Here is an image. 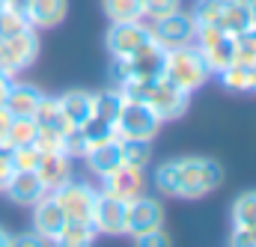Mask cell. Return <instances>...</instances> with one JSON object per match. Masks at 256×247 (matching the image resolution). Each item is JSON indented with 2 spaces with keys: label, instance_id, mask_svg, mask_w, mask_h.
<instances>
[{
  "label": "cell",
  "instance_id": "7",
  "mask_svg": "<svg viewBox=\"0 0 256 247\" xmlns=\"http://www.w3.org/2000/svg\"><path fill=\"white\" fill-rule=\"evenodd\" d=\"M161 128V120L152 114V108H146L143 102H126L116 114L114 122V134L120 140H152Z\"/></svg>",
  "mask_w": 256,
  "mask_h": 247
},
{
  "label": "cell",
  "instance_id": "3",
  "mask_svg": "<svg viewBox=\"0 0 256 247\" xmlns=\"http://www.w3.org/2000/svg\"><path fill=\"white\" fill-rule=\"evenodd\" d=\"M224 182V167L214 158H179V196L196 200L212 190H218Z\"/></svg>",
  "mask_w": 256,
  "mask_h": 247
},
{
  "label": "cell",
  "instance_id": "21",
  "mask_svg": "<svg viewBox=\"0 0 256 247\" xmlns=\"http://www.w3.org/2000/svg\"><path fill=\"white\" fill-rule=\"evenodd\" d=\"M218 78H220L224 90H230V92H238V96L256 92V62H232L224 72H218Z\"/></svg>",
  "mask_w": 256,
  "mask_h": 247
},
{
  "label": "cell",
  "instance_id": "9",
  "mask_svg": "<svg viewBox=\"0 0 256 247\" xmlns=\"http://www.w3.org/2000/svg\"><path fill=\"white\" fill-rule=\"evenodd\" d=\"M152 42H155L152 27L143 21H116V24H110L108 39H104V45L114 57H131V54L149 48Z\"/></svg>",
  "mask_w": 256,
  "mask_h": 247
},
{
  "label": "cell",
  "instance_id": "8",
  "mask_svg": "<svg viewBox=\"0 0 256 247\" xmlns=\"http://www.w3.org/2000/svg\"><path fill=\"white\" fill-rule=\"evenodd\" d=\"M194 33H196V21H194V15L182 12V9H176V12L152 21V39L164 51L194 45Z\"/></svg>",
  "mask_w": 256,
  "mask_h": 247
},
{
  "label": "cell",
  "instance_id": "35",
  "mask_svg": "<svg viewBox=\"0 0 256 247\" xmlns=\"http://www.w3.org/2000/svg\"><path fill=\"white\" fill-rule=\"evenodd\" d=\"M131 238H134V247H173L170 244V236L164 232V226L140 232V236H131Z\"/></svg>",
  "mask_w": 256,
  "mask_h": 247
},
{
  "label": "cell",
  "instance_id": "12",
  "mask_svg": "<svg viewBox=\"0 0 256 247\" xmlns=\"http://www.w3.org/2000/svg\"><path fill=\"white\" fill-rule=\"evenodd\" d=\"M126 220H128V202L116 200L110 194H98L96 208H92V226L98 236H126Z\"/></svg>",
  "mask_w": 256,
  "mask_h": 247
},
{
  "label": "cell",
  "instance_id": "14",
  "mask_svg": "<svg viewBox=\"0 0 256 247\" xmlns=\"http://www.w3.org/2000/svg\"><path fill=\"white\" fill-rule=\"evenodd\" d=\"M164 226V206L155 196H137L128 202V220H126V236H140L149 230Z\"/></svg>",
  "mask_w": 256,
  "mask_h": 247
},
{
  "label": "cell",
  "instance_id": "4",
  "mask_svg": "<svg viewBox=\"0 0 256 247\" xmlns=\"http://www.w3.org/2000/svg\"><path fill=\"white\" fill-rule=\"evenodd\" d=\"M164 60H167V51L161 45H149L131 57H114L110 62V80L120 86L126 80H146V78H161L164 74Z\"/></svg>",
  "mask_w": 256,
  "mask_h": 247
},
{
  "label": "cell",
  "instance_id": "43",
  "mask_svg": "<svg viewBox=\"0 0 256 247\" xmlns=\"http://www.w3.org/2000/svg\"><path fill=\"white\" fill-rule=\"evenodd\" d=\"M0 72H3V39H0Z\"/></svg>",
  "mask_w": 256,
  "mask_h": 247
},
{
  "label": "cell",
  "instance_id": "1",
  "mask_svg": "<svg viewBox=\"0 0 256 247\" xmlns=\"http://www.w3.org/2000/svg\"><path fill=\"white\" fill-rule=\"evenodd\" d=\"M116 92L126 102H143L146 108H152V114L161 122L179 120L188 110V102H191V96L176 90L164 74L161 78H146V80H126V84L116 86Z\"/></svg>",
  "mask_w": 256,
  "mask_h": 247
},
{
  "label": "cell",
  "instance_id": "13",
  "mask_svg": "<svg viewBox=\"0 0 256 247\" xmlns=\"http://www.w3.org/2000/svg\"><path fill=\"white\" fill-rule=\"evenodd\" d=\"M104 185H102V194H110V196H116V200H137V196H143L146 194V176H143V170L140 167H128V164H120L114 173H108L104 179H102Z\"/></svg>",
  "mask_w": 256,
  "mask_h": 247
},
{
  "label": "cell",
  "instance_id": "39",
  "mask_svg": "<svg viewBox=\"0 0 256 247\" xmlns=\"http://www.w3.org/2000/svg\"><path fill=\"white\" fill-rule=\"evenodd\" d=\"M9 122H12V116L0 108V146H9Z\"/></svg>",
  "mask_w": 256,
  "mask_h": 247
},
{
  "label": "cell",
  "instance_id": "36",
  "mask_svg": "<svg viewBox=\"0 0 256 247\" xmlns=\"http://www.w3.org/2000/svg\"><path fill=\"white\" fill-rule=\"evenodd\" d=\"M9 247H51V238H45L42 232L30 230V232H21V236H12V244Z\"/></svg>",
  "mask_w": 256,
  "mask_h": 247
},
{
  "label": "cell",
  "instance_id": "29",
  "mask_svg": "<svg viewBox=\"0 0 256 247\" xmlns=\"http://www.w3.org/2000/svg\"><path fill=\"white\" fill-rule=\"evenodd\" d=\"M152 161V143L149 140H122V164L146 170Z\"/></svg>",
  "mask_w": 256,
  "mask_h": 247
},
{
  "label": "cell",
  "instance_id": "24",
  "mask_svg": "<svg viewBox=\"0 0 256 247\" xmlns=\"http://www.w3.org/2000/svg\"><path fill=\"white\" fill-rule=\"evenodd\" d=\"M33 120H36V125H39L42 131H54V134H66V131L72 128V125L66 122L57 98H51V96H45V98L39 102V110L33 114Z\"/></svg>",
  "mask_w": 256,
  "mask_h": 247
},
{
  "label": "cell",
  "instance_id": "34",
  "mask_svg": "<svg viewBox=\"0 0 256 247\" xmlns=\"http://www.w3.org/2000/svg\"><path fill=\"white\" fill-rule=\"evenodd\" d=\"M179 9V0H143V18H164Z\"/></svg>",
  "mask_w": 256,
  "mask_h": 247
},
{
  "label": "cell",
  "instance_id": "6",
  "mask_svg": "<svg viewBox=\"0 0 256 247\" xmlns=\"http://www.w3.org/2000/svg\"><path fill=\"white\" fill-rule=\"evenodd\" d=\"M194 45L200 48V54H202L212 74H218V72H224L226 66L236 62V36L226 33V30H218L212 24H196Z\"/></svg>",
  "mask_w": 256,
  "mask_h": 247
},
{
  "label": "cell",
  "instance_id": "18",
  "mask_svg": "<svg viewBox=\"0 0 256 247\" xmlns=\"http://www.w3.org/2000/svg\"><path fill=\"white\" fill-rule=\"evenodd\" d=\"M42 98H45V92L39 86H33V84H15L12 80V86H9V92L3 98V110L9 116H33L39 110Z\"/></svg>",
  "mask_w": 256,
  "mask_h": 247
},
{
  "label": "cell",
  "instance_id": "10",
  "mask_svg": "<svg viewBox=\"0 0 256 247\" xmlns=\"http://www.w3.org/2000/svg\"><path fill=\"white\" fill-rule=\"evenodd\" d=\"M57 196L60 208L66 212L68 220H80V224H92V208H96V200H98V190L86 185V182H74L68 179L66 185H60L57 190H48Z\"/></svg>",
  "mask_w": 256,
  "mask_h": 247
},
{
  "label": "cell",
  "instance_id": "25",
  "mask_svg": "<svg viewBox=\"0 0 256 247\" xmlns=\"http://www.w3.org/2000/svg\"><path fill=\"white\" fill-rule=\"evenodd\" d=\"M110 24L116 21H143V0H102Z\"/></svg>",
  "mask_w": 256,
  "mask_h": 247
},
{
  "label": "cell",
  "instance_id": "19",
  "mask_svg": "<svg viewBox=\"0 0 256 247\" xmlns=\"http://www.w3.org/2000/svg\"><path fill=\"white\" fill-rule=\"evenodd\" d=\"M36 176L42 179L45 190H57L60 185H66L72 179V158L66 152H42Z\"/></svg>",
  "mask_w": 256,
  "mask_h": 247
},
{
  "label": "cell",
  "instance_id": "44",
  "mask_svg": "<svg viewBox=\"0 0 256 247\" xmlns=\"http://www.w3.org/2000/svg\"><path fill=\"white\" fill-rule=\"evenodd\" d=\"M3 6H6V0H0V9H3Z\"/></svg>",
  "mask_w": 256,
  "mask_h": 247
},
{
  "label": "cell",
  "instance_id": "30",
  "mask_svg": "<svg viewBox=\"0 0 256 247\" xmlns=\"http://www.w3.org/2000/svg\"><path fill=\"white\" fill-rule=\"evenodd\" d=\"M155 188L164 196H179V161H167L155 170Z\"/></svg>",
  "mask_w": 256,
  "mask_h": 247
},
{
  "label": "cell",
  "instance_id": "37",
  "mask_svg": "<svg viewBox=\"0 0 256 247\" xmlns=\"http://www.w3.org/2000/svg\"><path fill=\"white\" fill-rule=\"evenodd\" d=\"M230 247H256V230L232 226V236H230Z\"/></svg>",
  "mask_w": 256,
  "mask_h": 247
},
{
  "label": "cell",
  "instance_id": "31",
  "mask_svg": "<svg viewBox=\"0 0 256 247\" xmlns=\"http://www.w3.org/2000/svg\"><path fill=\"white\" fill-rule=\"evenodd\" d=\"M9 161H12V170H33L36 173V167L42 161V149H36V146H15L9 152Z\"/></svg>",
  "mask_w": 256,
  "mask_h": 247
},
{
  "label": "cell",
  "instance_id": "27",
  "mask_svg": "<svg viewBox=\"0 0 256 247\" xmlns=\"http://www.w3.org/2000/svg\"><path fill=\"white\" fill-rule=\"evenodd\" d=\"M24 30H33L27 12L12 9V6H3V9H0V39H12V36H18V33H24Z\"/></svg>",
  "mask_w": 256,
  "mask_h": 247
},
{
  "label": "cell",
  "instance_id": "26",
  "mask_svg": "<svg viewBox=\"0 0 256 247\" xmlns=\"http://www.w3.org/2000/svg\"><path fill=\"white\" fill-rule=\"evenodd\" d=\"M232 226L256 230V190H244L232 202Z\"/></svg>",
  "mask_w": 256,
  "mask_h": 247
},
{
  "label": "cell",
  "instance_id": "2",
  "mask_svg": "<svg viewBox=\"0 0 256 247\" xmlns=\"http://www.w3.org/2000/svg\"><path fill=\"white\" fill-rule=\"evenodd\" d=\"M164 78H167L176 90H182V92L191 96L194 90H200V86L212 78V72H208L206 60H202L200 48H196V45H185V48H173V51H167V60H164Z\"/></svg>",
  "mask_w": 256,
  "mask_h": 247
},
{
  "label": "cell",
  "instance_id": "15",
  "mask_svg": "<svg viewBox=\"0 0 256 247\" xmlns=\"http://www.w3.org/2000/svg\"><path fill=\"white\" fill-rule=\"evenodd\" d=\"M86 164H90V170L98 176V179H104L108 173H114L120 164H122V140L116 137V134H110V137H104V140H96V143H90V149H86Z\"/></svg>",
  "mask_w": 256,
  "mask_h": 247
},
{
  "label": "cell",
  "instance_id": "33",
  "mask_svg": "<svg viewBox=\"0 0 256 247\" xmlns=\"http://www.w3.org/2000/svg\"><path fill=\"white\" fill-rule=\"evenodd\" d=\"M86 149H90V140H86V134L80 128H68L63 134V152L68 158H84Z\"/></svg>",
  "mask_w": 256,
  "mask_h": 247
},
{
  "label": "cell",
  "instance_id": "38",
  "mask_svg": "<svg viewBox=\"0 0 256 247\" xmlns=\"http://www.w3.org/2000/svg\"><path fill=\"white\" fill-rule=\"evenodd\" d=\"M9 152H12V146H0V190L6 188L9 176L15 173V170H12V161H9Z\"/></svg>",
  "mask_w": 256,
  "mask_h": 247
},
{
  "label": "cell",
  "instance_id": "41",
  "mask_svg": "<svg viewBox=\"0 0 256 247\" xmlns=\"http://www.w3.org/2000/svg\"><path fill=\"white\" fill-rule=\"evenodd\" d=\"M9 244H12V236L6 230H0V247H9Z\"/></svg>",
  "mask_w": 256,
  "mask_h": 247
},
{
  "label": "cell",
  "instance_id": "28",
  "mask_svg": "<svg viewBox=\"0 0 256 247\" xmlns=\"http://www.w3.org/2000/svg\"><path fill=\"white\" fill-rule=\"evenodd\" d=\"M36 134H39V125L33 116H12V122H9V146L12 149L15 146H33Z\"/></svg>",
  "mask_w": 256,
  "mask_h": 247
},
{
  "label": "cell",
  "instance_id": "42",
  "mask_svg": "<svg viewBox=\"0 0 256 247\" xmlns=\"http://www.w3.org/2000/svg\"><path fill=\"white\" fill-rule=\"evenodd\" d=\"M232 3H236V6H244V9H250L256 0H232Z\"/></svg>",
  "mask_w": 256,
  "mask_h": 247
},
{
  "label": "cell",
  "instance_id": "20",
  "mask_svg": "<svg viewBox=\"0 0 256 247\" xmlns=\"http://www.w3.org/2000/svg\"><path fill=\"white\" fill-rule=\"evenodd\" d=\"M60 110H63L66 122L72 128H80L86 125V120L92 116V104H96V92H86V90H68L57 98Z\"/></svg>",
  "mask_w": 256,
  "mask_h": 247
},
{
  "label": "cell",
  "instance_id": "23",
  "mask_svg": "<svg viewBox=\"0 0 256 247\" xmlns=\"http://www.w3.org/2000/svg\"><path fill=\"white\" fill-rule=\"evenodd\" d=\"M96 226L92 224H80V220H68L63 230L51 238V247H92L96 244Z\"/></svg>",
  "mask_w": 256,
  "mask_h": 247
},
{
  "label": "cell",
  "instance_id": "32",
  "mask_svg": "<svg viewBox=\"0 0 256 247\" xmlns=\"http://www.w3.org/2000/svg\"><path fill=\"white\" fill-rule=\"evenodd\" d=\"M236 62H256V27L236 33Z\"/></svg>",
  "mask_w": 256,
  "mask_h": 247
},
{
  "label": "cell",
  "instance_id": "16",
  "mask_svg": "<svg viewBox=\"0 0 256 247\" xmlns=\"http://www.w3.org/2000/svg\"><path fill=\"white\" fill-rule=\"evenodd\" d=\"M3 194H6L12 202H18V206H36L48 190H45L42 179H39L33 170H15V173L9 176L6 188H3Z\"/></svg>",
  "mask_w": 256,
  "mask_h": 247
},
{
  "label": "cell",
  "instance_id": "17",
  "mask_svg": "<svg viewBox=\"0 0 256 247\" xmlns=\"http://www.w3.org/2000/svg\"><path fill=\"white\" fill-rule=\"evenodd\" d=\"M66 224H68V218H66V212L60 208V202H57L54 194H45V196L33 206V230L42 232L45 238H54Z\"/></svg>",
  "mask_w": 256,
  "mask_h": 247
},
{
  "label": "cell",
  "instance_id": "11",
  "mask_svg": "<svg viewBox=\"0 0 256 247\" xmlns=\"http://www.w3.org/2000/svg\"><path fill=\"white\" fill-rule=\"evenodd\" d=\"M39 57V36L36 30H24L12 39H3V72L6 74H18L24 68H30Z\"/></svg>",
  "mask_w": 256,
  "mask_h": 247
},
{
  "label": "cell",
  "instance_id": "40",
  "mask_svg": "<svg viewBox=\"0 0 256 247\" xmlns=\"http://www.w3.org/2000/svg\"><path fill=\"white\" fill-rule=\"evenodd\" d=\"M9 86H12V74H6V72H0V108H3V98H6V92H9Z\"/></svg>",
  "mask_w": 256,
  "mask_h": 247
},
{
  "label": "cell",
  "instance_id": "5",
  "mask_svg": "<svg viewBox=\"0 0 256 247\" xmlns=\"http://www.w3.org/2000/svg\"><path fill=\"white\" fill-rule=\"evenodd\" d=\"M191 15L196 24H212L218 30L232 33V36L248 30V27H254L250 12L244 6H236L232 0H196Z\"/></svg>",
  "mask_w": 256,
  "mask_h": 247
},
{
  "label": "cell",
  "instance_id": "22",
  "mask_svg": "<svg viewBox=\"0 0 256 247\" xmlns=\"http://www.w3.org/2000/svg\"><path fill=\"white\" fill-rule=\"evenodd\" d=\"M68 12V0H30L27 3V18L33 27H57Z\"/></svg>",
  "mask_w": 256,
  "mask_h": 247
}]
</instances>
